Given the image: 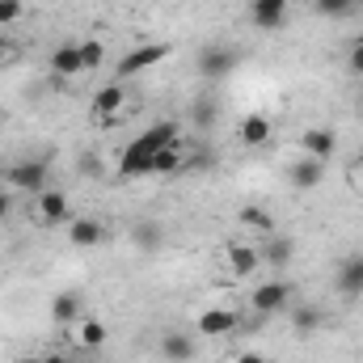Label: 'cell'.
Masks as SVG:
<instances>
[{"label": "cell", "mask_w": 363, "mask_h": 363, "mask_svg": "<svg viewBox=\"0 0 363 363\" xmlns=\"http://www.w3.org/2000/svg\"><path fill=\"white\" fill-rule=\"evenodd\" d=\"M169 144H178V123H152L148 131H140V135L123 148V157H118V178H148L157 152L169 148Z\"/></svg>", "instance_id": "1"}, {"label": "cell", "mask_w": 363, "mask_h": 363, "mask_svg": "<svg viewBox=\"0 0 363 363\" xmlns=\"http://www.w3.org/2000/svg\"><path fill=\"white\" fill-rule=\"evenodd\" d=\"M194 68H199L203 81H228L241 68V51L233 43H207V47H199Z\"/></svg>", "instance_id": "2"}, {"label": "cell", "mask_w": 363, "mask_h": 363, "mask_svg": "<svg viewBox=\"0 0 363 363\" xmlns=\"http://www.w3.org/2000/svg\"><path fill=\"white\" fill-rule=\"evenodd\" d=\"M47 178H51V152L47 157H34V161H17L4 169V182L13 190H26V194H43L47 190Z\"/></svg>", "instance_id": "3"}, {"label": "cell", "mask_w": 363, "mask_h": 363, "mask_svg": "<svg viewBox=\"0 0 363 363\" xmlns=\"http://www.w3.org/2000/svg\"><path fill=\"white\" fill-rule=\"evenodd\" d=\"M250 308L258 317H274V313H287L291 308V283L287 279H271V283H258L250 291Z\"/></svg>", "instance_id": "4"}, {"label": "cell", "mask_w": 363, "mask_h": 363, "mask_svg": "<svg viewBox=\"0 0 363 363\" xmlns=\"http://www.w3.org/2000/svg\"><path fill=\"white\" fill-rule=\"evenodd\" d=\"M169 55V43H148V47H135V51H127L123 60H118V68H114V77L118 81H131L135 72H144V68H152V64H161Z\"/></svg>", "instance_id": "5"}, {"label": "cell", "mask_w": 363, "mask_h": 363, "mask_svg": "<svg viewBox=\"0 0 363 363\" xmlns=\"http://www.w3.org/2000/svg\"><path fill=\"white\" fill-rule=\"evenodd\" d=\"M123 106H127V89H123V81L101 85L97 97H93V114H97V123H101V127H110V123L123 114Z\"/></svg>", "instance_id": "6"}, {"label": "cell", "mask_w": 363, "mask_h": 363, "mask_svg": "<svg viewBox=\"0 0 363 363\" xmlns=\"http://www.w3.org/2000/svg\"><path fill=\"white\" fill-rule=\"evenodd\" d=\"M237 330H241V313H233V308H203L199 313V334H207V338H228Z\"/></svg>", "instance_id": "7"}, {"label": "cell", "mask_w": 363, "mask_h": 363, "mask_svg": "<svg viewBox=\"0 0 363 363\" xmlns=\"http://www.w3.org/2000/svg\"><path fill=\"white\" fill-rule=\"evenodd\" d=\"M250 26H258V30H283L287 26V0H250Z\"/></svg>", "instance_id": "8"}, {"label": "cell", "mask_w": 363, "mask_h": 363, "mask_svg": "<svg viewBox=\"0 0 363 363\" xmlns=\"http://www.w3.org/2000/svg\"><path fill=\"white\" fill-rule=\"evenodd\" d=\"M51 72H55L60 81H68V77H81V72H85L81 43H60V47L51 51Z\"/></svg>", "instance_id": "9"}, {"label": "cell", "mask_w": 363, "mask_h": 363, "mask_svg": "<svg viewBox=\"0 0 363 363\" xmlns=\"http://www.w3.org/2000/svg\"><path fill=\"white\" fill-rule=\"evenodd\" d=\"M300 148H304V157L330 161V157H334V148H338V135H334L330 127H308V131L300 135Z\"/></svg>", "instance_id": "10"}, {"label": "cell", "mask_w": 363, "mask_h": 363, "mask_svg": "<svg viewBox=\"0 0 363 363\" xmlns=\"http://www.w3.org/2000/svg\"><path fill=\"white\" fill-rule=\"evenodd\" d=\"M287 178L296 190H317L321 182H325V161H317V157H300L291 169H287Z\"/></svg>", "instance_id": "11"}, {"label": "cell", "mask_w": 363, "mask_h": 363, "mask_svg": "<svg viewBox=\"0 0 363 363\" xmlns=\"http://www.w3.org/2000/svg\"><path fill=\"white\" fill-rule=\"evenodd\" d=\"M224 254H228V271L237 274V279H250V274L262 267V254L254 245H245V241H233Z\"/></svg>", "instance_id": "12"}, {"label": "cell", "mask_w": 363, "mask_h": 363, "mask_svg": "<svg viewBox=\"0 0 363 363\" xmlns=\"http://www.w3.org/2000/svg\"><path fill=\"white\" fill-rule=\"evenodd\" d=\"M334 287H338L342 296H363V254L342 258V267L334 274Z\"/></svg>", "instance_id": "13"}, {"label": "cell", "mask_w": 363, "mask_h": 363, "mask_svg": "<svg viewBox=\"0 0 363 363\" xmlns=\"http://www.w3.org/2000/svg\"><path fill=\"white\" fill-rule=\"evenodd\" d=\"M237 135H241L245 148H267L271 144V118L267 114H245L241 127H237Z\"/></svg>", "instance_id": "14"}, {"label": "cell", "mask_w": 363, "mask_h": 363, "mask_svg": "<svg viewBox=\"0 0 363 363\" xmlns=\"http://www.w3.org/2000/svg\"><path fill=\"white\" fill-rule=\"evenodd\" d=\"M68 194L60 190H43L38 194V224H68Z\"/></svg>", "instance_id": "15"}, {"label": "cell", "mask_w": 363, "mask_h": 363, "mask_svg": "<svg viewBox=\"0 0 363 363\" xmlns=\"http://www.w3.org/2000/svg\"><path fill=\"white\" fill-rule=\"evenodd\" d=\"M194 355H199V351H194V338H190V334L169 330V334L161 338V359L165 363H190Z\"/></svg>", "instance_id": "16"}, {"label": "cell", "mask_w": 363, "mask_h": 363, "mask_svg": "<svg viewBox=\"0 0 363 363\" xmlns=\"http://www.w3.org/2000/svg\"><path fill=\"white\" fill-rule=\"evenodd\" d=\"M101 237H106V228H101L93 216H81V220H72V224H68V241H72L77 250H97V245H101Z\"/></svg>", "instance_id": "17"}, {"label": "cell", "mask_w": 363, "mask_h": 363, "mask_svg": "<svg viewBox=\"0 0 363 363\" xmlns=\"http://www.w3.org/2000/svg\"><path fill=\"white\" fill-rule=\"evenodd\" d=\"M81 317H85L81 291H60V296L51 300V321H55V325H72V321H81Z\"/></svg>", "instance_id": "18"}, {"label": "cell", "mask_w": 363, "mask_h": 363, "mask_svg": "<svg viewBox=\"0 0 363 363\" xmlns=\"http://www.w3.org/2000/svg\"><path fill=\"white\" fill-rule=\"evenodd\" d=\"M131 241H135V250H144V254H157V250L165 245V228H161L157 220H140V224L131 228Z\"/></svg>", "instance_id": "19"}, {"label": "cell", "mask_w": 363, "mask_h": 363, "mask_svg": "<svg viewBox=\"0 0 363 363\" xmlns=\"http://www.w3.org/2000/svg\"><path fill=\"white\" fill-rule=\"evenodd\" d=\"M77 338H81V347H85V351H97V347L106 342V325H101V321H93V317H81Z\"/></svg>", "instance_id": "20"}, {"label": "cell", "mask_w": 363, "mask_h": 363, "mask_svg": "<svg viewBox=\"0 0 363 363\" xmlns=\"http://www.w3.org/2000/svg\"><path fill=\"white\" fill-rule=\"evenodd\" d=\"M237 220H241L245 228H258V233H271V228H274V220H271V211H267V207H241V211H237Z\"/></svg>", "instance_id": "21"}, {"label": "cell", "mask_w": 363, "mask_h": 363, "mask_svg": "<svg viewBox=\"0 0 363 363\" xmlns=\"http://www.w3.org/2000/svg\"><path fill=\"white\" fill-rule=\"evenodd\" d=\"M178 165H182V140L157 152V161H152V174H174Z\"/></svg>", "instance_id": "22"}, {"label": "cell", "mask_w": 363, "mask_h": 363, "mask_svg": "<svg viewBox=\"0 0 363 363\" xmlns=\"http://www.w3.org/2000/svg\"><path fill=\"white\" fill-rule=\"evenodd\" d=\"M291 325H296L300 334H313V330H321V313H317V308H296V313H291Z\"/></svg>", "instance_id": "23"}, {"label": "cell", "mask_w": 363, "mask_h": 363, "mask_svg": "<svg viewBox=\"0 0 363 363\" xmlns=\"http://www.w3.org/2000/svg\"><path fill=\"white\" fill-rule=\"evenodd\" d=\"M262 262H271V267H287V262H291V241H287V237H283V241H271L267 254H262Z\"/></svg>", "instance_id": "24"}, {"label": "cell", "mask_w": 363, "mask_h": 363, "mask_svg": "<svg viewBox=\"0 0 363 363\" xmlns=\"http://www.w3.org/2000/svg\"><path fill=\"white\" fill-rule=\"evenodd\" d=\"M313 9L321 17H347V13H355V0H313Z\"/></svg>", "instance_id": "25"}, {"label": "cell", "mask_w": 363, "mask_h": 363, "mask_svg": "<svg viewBox=\"0 0 363 363\" xmlns=\"http://www.w3.org/2000/svg\"><path fill=\"white\" fill-rule=\"evenodd\" d=\"M81 55H85V72H93V68L106 64V47H101L97 38H85V43H81Z\"/></svg>", "instance_id": "26"}, {"label": "cell", "mask_w": 363, "mask_h": 363, "mask_svg": "<svg viewBox=\"0 0 363 363\" xmlns=\"http://www.w3.org/2000/svg\"><path fill=\"white\" fill-rule=\"evenodd\" d=\"M347 72L363 81V38H355V43H351V51H347Z\"/></svg>", "instance_id": "27"}, {"label": "cell", "mask_w": 363, "mask_h": 363, "mask_svg": "<svg viewBox=\"0 0 363 363\" xmlns=\"http://www.w3.org/2000/svg\"><path fill=\"white\" fill-rule=\"evenodd\" d=\"M21 17V0H0V26H13Z\"/></svg>", "instance_id": "28"}, {"label": "cell", "mask_w": 363, "mask_h": 363, "mask_svg": "<svg viewBox=\"0 0 363 363\" xmlns=\"http://www.w3.org/2000/svg\"><path fill=\"white\" fill-rule=\"evenodd\" d=\"M13 51H17V43H13V38H4V34H0V64H4V60H9V55H13Z\"/></svg>", "instance_id": "29"}, {"label": "cell", "mask_w": 363, "mask_h": 363, "mask_svg": "<svg viewBox=\"0 0 363 363\" xmlns=\"http://www.w3.org/2000/svg\"><path fill=\"white\" fill-rule=\"evenodd\" d=\"M9 211H13V199H9V194H4V190H0V220H4V216H9Z\"/></svg>", "instance_id": "30"}, {"label": "cell", "mask_w": 363, "mask_h": 363, "mask_svg": "<svg viewBox=\"0 0 363 363\" xmlns=\"http://www.w3.org/2000/svg\"><path fill=\"white\" fill-rule=\"evenodd\" d=\"M237 363H267L258 351H245V355H237Z\"/></svg>", "instance_id": "31"}, {"label": "cell", "mask_w": 363, "mask_h": 363, "mask_svg": "<svg viewBox=\"0 0 363 363\" xmlns=\"http://www.w3.org/2000/svg\"><path fill=\"white\" fill-rule=\"evenodd\" d=\"M81 169L85 174H97V157H81Z\"/></svg>", "instance_id": "32"}, {"label": "cell", "mask_w": 363, "mask_h": 363, "mask_svg": "<svg viewBox=\"0 0 363 363\" xmlns=\"http://www.w3.org/2000/svg\"><path fill=\"white\" fill-rule=\"evenodd\" d=\"M43 363H68V359H64V355H47Z\"/></svg>", "instance_id": "33"}, {"label": "cell", "mask_w": 363, "mask_h": 363, "mask_svg": "<svg viewBox=\"0 0 363 363\" xmlns=\"http://www.w3.org/2000/svg\"><path fill=\"white\" fill-rule=\"evenodd\" d=\"M17 363H43V359H17Z\"/></svg>", "instance_id": "34"}]
</instances>
